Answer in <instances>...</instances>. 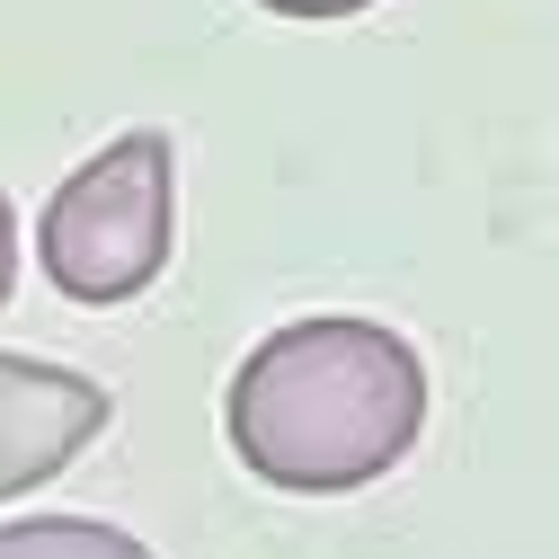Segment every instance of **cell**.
<instances>
[{"label": "cell", "mask_w": 559, "mask_h": 559, "mask_svg": "<svg viewBox=\"0 0 559 559\" xmlns=\"http://www.w3.org/2000/svg\"><path fill=\"white\" fill-rule=\"evenodd\" d=\"M417 427H427L417 346L346 311L266 329L223 391V436L240 471L294 488V498H346V488L382 479L417 444Z\"/></svg>", "instance_id": "cell-1"}, {"label": "cell", "mask_w": 559, "mask_h": 559, "mask_svg": "<svg viewBox=\"0 0 559 559\" xmlns=\"http://www.w3.org/2000/svg\"><path fill=\"white\" fill-rule=\"evenodd\" d=\"M258 10H275V19H356L373 0H258Z\"/></svg>", "instance_id": "cell-6"}, {"label": "cell", "mask_w": 559, "mask_h": 559, "mask_svg": "<svg viewBox=\"0 0 559 559\" xmlns=\"http://www.w3.org/2000/svg\"><path fill=\"white\" fill-rule=\"evenodd\" d=\"M178 249V152L160 124H124L98 160H81L36 214V266L53 294L90 311L160 285Z\"/></svg>", "instance_id": "cell-2"}, {"label": "cell", "mask_w": 559, "mask_h": 559, "mask_svg": "<svg viewBox=\"0 0 559 559\" xmlns=\"http://www.w3.org/2000/svg\"><path fill=\"white\" fill-rule=\"evenodd\" d=\"M116 400L72 373V365H36V356H0V507L45 488L53 471H72L107 436Z\"/></svg>", "instance_id": "cell-3"}, {"label": "cell", "mask_w": 559, "mask_h": 559, "mask_svg": "<svg viewBox=\"0 0 559 559\" xmlns=\"http://www.w3.org/2000/svg\"><path fill=\"white\" fill-rule=\"evenodd\" d=\"M10 294H19V204L0 195V311H10Z\"/></svg>", "instance_id": "cell-5"}, {"label": "cell", "mask_w": 559, "mask_h": 559, "mask_svg": "<svg viewBox=\"0 0 559 559\" xmlns=\"http://www.w3.org/2000/svg\"><path fill=\"white\" fill-rule=\"evenodd\" d=\"M0 559H152V550L98 515H19L0 524Z\"/></svg>", "instance_id": "cell-4"}]
</instances>
